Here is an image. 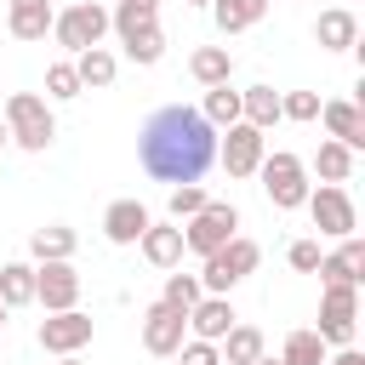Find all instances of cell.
Wrapping results in <instances>:
<instances>
[{
    "label": "cell",
    "instance_id": "obj_1",
    "mask_svg": "<svg viewBox=\"0 0 365 365\" xmlns=\"http://www.w3.org/2000/svg\"><path fill=\"white\" fill-rule=\"evenodd\" d=\"M137 160H143V171H148L154 182H171V188L200 182V177L217 165V131L205 125L200 108L165 103V108H154L148 125L137 131Z\"/></svg>",
    "mask_w": 365,
    "mask_h": 365
},
{
    "label": "cell",
    "instance_id": "obj_2",
    "mask_svg": "<svg viewBox=\"0 0 365 365\" xmlns=\"http://www.w3.org/2000/svg\"><path fill=\"white\" fill-rule=\"evenodd\" d=\"M0 120H6L11 143L29 148V154H46L51 137H57V114H51V103H46L40 91H11L6 108H0Z\"/></svg>",
    "mask_w": 365,
    "mask_h": 365
},
{
    "label": "cell",
    "instance_id": "obj_3",
    "mask_svg": "<svg viewBox=\"0 0 365 365\" xmlns=\"http://www.w3.org/2000/svg\"><path fill=\"white\" fill-rule=\"evenodd\" d=\"M257 177H262V194H268L274 211H302V200H308V188H314V182H308V165H302L291 148L262 154Z\"/></svg>",
    "mask_w": 365,
    "mask_h": 365
},
{
    "label": "cell",
    "instance_id": "obj_4",
    "mask_svg": "<svg viewBox=\"0 0 365 365\" xmlns=\"http://www.w3.org/2000/svg\"><path fill=\"white\" fill-rule=\"evenodd\" d=\"M257 262H262V245L245 240V234H234L222 251L205 257V268H200V291H205V297H228L245 274H257Z\"/></svg>",
    "mask_w": 365,
    "mask_h": 365
},
{
    "label": "cell",
    "instance_id": "obj_5",
    "mask_svg": "<svg viewBox=\"0 0 365 365\" xmlns=\"http://www.w3.org/2000/svg\"><path fill=\"white\" fill-rule=\"evenodd\" d=\"M103 34H108V6L103 0H74V6H63L57 17H51V40L63 46V51H91V46H103Z\"/></svg>",
    "mask_w": 365,
    "mask_h": 365
},
{
    "label": "cell",
    "instance_id": "obj_6",
    "mask_svg": "<svg viewBox=\"0 0 365 365\" xmlns=\"http://www.w3.org/2000/svg\"><path fill=\"white\" fill-rule=\"evenodd\" d=\"M234 234H240V211H234L228 200H211L205 211H194V217L182 222V251L205 262V257H211V251H222Z\"/></svg>",
    "mask_w": 365,
    "mask_h": 365
},
{
    "label": "cell",
    "instance_id": "obj_7",
    "mask_svg": "<svg viewBox=\"0 0 365 365\" xmlns=\"http://www.w3.org/2000/svg\"><path fill=\"white\" fill-rule=\"evenodd\" d=\"M354 325H359V291L354 285H325L319 291V325H314V336L325 348H354Z\"/></svg>",
    "mask_w": 365,
    "mask_h": 365
},
{
    "label": "cell",
    "instance_id": "obj_8",
    "mask_svg": "<svg viewBox=\"0 0 365 365\" xmlns=\"http://www.w3.org/2000/svg\"><path fill=\"white\" fill-rule=\"evenodd\" d=\"M302 211L314 217V228H319L325 240H348V234L359 228V211H354V194H348V188H336V182H319V188H308V200H302Z\"/></svg>",
    "mask_w": 365,
    "mask_h": 365
},
{
    "label": "cell",
    "instance_id": "obj_9",
    "mask_svg": "<svg viewBox=\"0 0 365 365\" xmlns=\"http://www.w3.org/2000/svg\"><path fill=\"white\" fill-rule=\"evenodd\" d=\"M262 154H268V137L257 131V125H228V131H217V165L228 171V177H257V165H262Z\"/></svg>",
    "mask_w": 365,
    "mask_h": 365
},
{
    "label": "cell",
    "instance_id": "obj_10",
    "mask_svg": "<svg viewBox=\"0 0 365 365\" xmlns=\"http://www.w3.org/2000/svg\"><path fill=\"white\" fill-rule=\"evenodd\" d=\"M34 302L46 314L80 308V274H74V262H34Z\"/></svg>",
    "mask_w": 365,
    "mask_h": 365
},
{
    "label": "cell",
    "instance_id": "obj_11",
    "mask_svg": "<svg viewBox=\"0 0 365 365\" xmlns=\"http://www.w3.org/2000/svg\"><path fill=\"white\" fill-rule=\"evenodd\" d=\"M182 342H188V319H182L177 308H165V302H148V308H143V348H148L154 359H171Z\"/></svg>",
    "mask_w": 365,
    "mask_h": 365
},
{
    "label": "cell",
    "instance_id": "obj_12",
    "mask_svg": "<svg viewBox=\"0 0 365 365\" xmlns=\"http://www.w3.org/2000/svg\"><path fill=\"white\" fill-rule=\"evenodd\" d=\"M91 342V314H80V308H68V314H46L40 319V348L46 354H80Z\"/></svg>",
    "mask_w": 365,
    "mask_h": 365
},
{
    "label": "cell",
    "instance_id": "obj_13",
    "mask_svg": "<svg viewBox=\"0 0 365 365\" xmlns=\"http://www.w3.org/2000/svg\"><path fill=\"white\" fill-rule=\"evenodd\" d=\"M182 319H188V336H194V342H222V336L240 325V314H234L228 297H200Z\"/></svg>",
    "mask_w": 365,
    "mask_h": 365
},
{
    "label": "cell",
    "instance_id": "obj_14",
    "mask_svg": "<svg viewBox=\"0 0 365 365\" xmlns=\"http://www.w3.org/2000/svg\"><path fill=\"white\" fill-rule=\"evenodd\" d=\"M314 274H319L325 285H354V291H359V279H365V240H359V234H348L336 251H325V257H319V268H314Z\"/></svg>",
    "mask_w": 365,
    "mask_h": 365
},
{
    "label": "cell",
    "instance_id": "obj_15",
    "mask_svg": "<svg viewBox=\"0 0 365 365\" xmlns=\"http://www.w3.org/2000/svg\"><path fill=\"white\" fill-rule=\"evenodd\" d=\"M137 251H143V262L148 268H182V222H148L143 228V240H137Z\"/></svg>",
    "mask_w": 365,
    "mask_h": 365
},
{
    "label": "cell",
    "instance_id": "obj_16",
    "mask_svg": "<svg viewBox=\"0 0 365 365\" xmlns=\"http://www.w3.org/2000/svg\"><path fill=\"white\" fill-rule=\"evenodd\" d=\"M319 125L331 131V143H342V148H365V114H359V103H348V97H336V103H319Z\"/></svg>",
    "mask_w": 365,
    "mask_h": 365
},
{
    "label": "cell",
    "instance_id": "obj_17",
    "mask_svg": "<svg viewBox=\"0 0 365 365\" xmlns=\"http://www.w3.org/2000/svg\"><path fill=\"white\" fill-rule=\"evenodd\" d=\"M148 222H154V217H148L143 200H114V205L103 211V240H108V245H137Z\"/></svg>",
    "mask_w": 365,
    "mask_h": 365
},
{
    "label": "cell",
    "instance_id": "obj_18",
    "mask_svg": "<svg viewBox=\"0 0 365 365\" xmlns=\"http://www.w3.org/2000/svg\"><path fill=\"white\" fill-rule=\"evenodd\" d=\"M51 17H57V6H51V0H11V6H6V34L34 46V40H46V34H51Z\"/></svg>",
    "mask_w": 365,
    "mask_h": 365
},
{
    "label": "cell",
    "instance_id": "obj_19",
    "mask_svg": "<svg viewBox=\"0 0 365 365\" xmlns=\"http://www.w3.org/2000/svg\"><path fill=\"white\" fill-rule=\"evenodd\" d=\"M314 40H319L325 51H354V46H359V17H354L348 6H331V11H319Z\"/></svg>",
    "mask_w": 365,
    "mask_h": 365
},
{
    "label": "cell",
    "instance_id": "obj_20",
    "mask_svg": "<svg viewBox=\"0 0 365 365\" xmlns=\"http://www.w3.org/2000/svg\"><path fill=\"white\" fill-rule=\"evenodd\" d=\"M74 245H80V234L68 222H46V228L29 234V257L34 262H74Z\"/></svg>",
    "mask_w": 365,
    "mask_h": 365
},
{
    "label": "cell",
    "instance_id": "obj_21",
    "mask_svg": "<svg viewBox=\"0 0 365 365\" xmlns=\"http://www.w3.org/2000/svg\"><path fill=\"white\" fill-rule=\"evenodd\" d=\"M74 63V74H80V91H103V86H114V74H120V57L108 51V46H91V51H80V57H68Z\"/></svg>",
    "mask_w": 365,
    "mask_h": 365
},
{
    "label": "cell",
    "instance_id": "obj_22",
    "mask_svg": "<svg viewBox=\"0 0 365 365\" xmlns=\"http://www.w3.org/2000/svg\"><path fill=\"white\" fill-rule=\"evenodd\" d=\"M188 74H194L205 91H211V86H228V80H234V51H228V46H200V51L188 57Z\"/></svg>",
    "mask_w": 365,
    "mask_h": 365
},
{
    "label": "cell",
    "instance_id": "obj_23",
    "mask_svg": "<svg viewBox=\"0 0 365 365\" xmlns=\"http://www.w3.org/2000/svg\"><path fill=\"white\" fill-rule=\"evenodd\" d=\"M217 354H222V365H257V359L268 354V336H262L257 325H234V331L217 342Z\"/></svg>",
    "mask_w": 365,
    "mask_h": 365
},
{
    "label": "cell",
    "instance_id": "obj_24",
    "mask_svg": "<svg viewBox=\"0 0 365 365\" xmlns=\"http://www.w3.org/2000/svg\"><path fill=\"white\" fill-rule=\"evenodd\" d=\"M211 17H217L222 34H245L268 17V0H211Z\"/></svg>",
    "mask_w": 365,
    "mask_h": 365
},
{
    "label": "cell",
    "instance_id": "obj_25",
    "mask_svg": "<svg viewBox=\"0 0 365 365\" xmlns=\"http://www.w3.org/2000/svg\"><path fill=\"white\" fill-rule=\"evenodd\" d=\"M0 302H6V314L11 308H29L34 302V262H0Z\"/></svg>",
    "mask_w": 365,
    "mask_h": 365
},
{
    "label": "cell",
    "instance_id": "obj_26",
    "mask_svg": "<svg viewBox=\"0 0 365 365\" xmlns=\"http://www.w3.org/2000/svg\"><path fill=\"white\" fill-rule=\"evenodd\" d=\"M120 46H125V57H131L137 68H154V63L165 57V29H160V23H143V29L120 34Z\"/></svg>",
    "mask_w": 365,
    "mask_h": 365
},
{
    "label": "cell",
    "instance_id": "obj_27",
    "mask_svg": "<svg viewBox=\"0 0 365 365\" xmlns=\"http://www.w3.org/2000/svg\"><path fill=\"white\" fill-rule=\"evenodd\" d=\"M240 120L257 125V131H268V125L279 120V91H274V86H245V91H240Z\"/></svg>",
    "mask_w": 365,
    "mask_h": 365
},
{
    "label": "cell",
    "instance_id": "obj_28",
    "mask_svg": "<svg viewBox=\"0 0 365 365\" xmlns=\"http://www.w3.org/2000/svg\"><path fill=\"white\" fill-rule=\"evenodd\" d=\"M308 165L319 171V182H336V188H342V182L354 177V148H342V143H331V137H325V143L314 148V160H308Z\"/></svg>",
    "mask_w": 365,
    "mask_h": 365
},
{
    "label": "cell",
    "instance_id": "obj_29",
    "mask_svg": "<svg viewBox=\"0 0 365 365\" xmlns=\"http://www.w3.org/2000/svg\"><path fill=\"white\" fill-rule=\"evenodd\" d=\"M200 114H205V125H211V131L240 125V91H234V86H211V91H205V103H200Z\"/></svg>",
    "mask_w": 365,
    "mask_h": 365
},
{
    "label": "cell",
    "instance_id": "obj_30",
    "mask_svg": "<svg viewBox=\"0 0 365 365\" xmlns=\"http://www.w3.org/2000/svg\"><path fill=\"white\" fill-rule=\"evenodd\" d=\"M143 23H160V0H114L108 6V29L114 34H131Z\"/></svg>",
    "mask_w": 365,
    "mask_h": 365
},
{
    "label": "cell",
    "instance_id": "obj_31",
    "mask_svg": "<svg viewBox=\"0 0 365 365\" xmlns=\"http://www.w3.org/2000/svg\"><path fill=\"white\" fill-rule=\"evenodd\" d=\"M325 359H331V348L314 331H291L285 348H279V365H325Z\"/></svg>",
    "mask_w": 365,
    "mask_h": 365
},
{
    "label": "cell",
    "instance_id": "obj_32",
    "mask_svg": "<svg viewBox=\"0 0 365 365\" xmlns=\"http://www.w3.org/2000/svg\"><path fill=\"white\" fill-rule=\"evenodd\" d=\"M200 297H205V291H200V274H182V268H171V274H165V291H160V302H165V308L188 314Z\"/></svg>",
    "mask_w": 365,
    "mask_h": 365
},
{
    "label": "cell",
    "instance_id": "obj_33",
    "mask_svg": "<svg viewBox=\"0 0 365 365\" xmlns=\"http://www.w3.org/2000/svg\"><path fill=\"white\" fill-rule=\"evenodd\" d=\"M46 97H51V103H74V97H80L74 63H51V68H46Z\"/></svg>",
    "mask_w": 365,
    "mask_h": 365
},
{
    "label": "cell",
    "instance_id": "obj_34",
    "mask_svg": "<svg viewBox=\"0 0 365 365\" xmlns=\"http://www.w3.org/2000/svg\"><path fill=\"white\" fill-rule=\"evenodd\" d=\"M205 205H211L205 182H182V188H171V222H188V217L205 211Z\"/></svg>",
    "mask_w": 365,
    "mask_h": 365
},
{
    "label": "cell",
    "instance_id": "obj_35",
    "mask_svg": "<svg viewBox=\"0 0 365 365\" xmlns=\"http://www.w3.org/2000/svg\"><path fill=\"white\" fill-rule=\"evenodd\" d=\"M279 120H319V91H279Z\"/></svg>",
    "mask_w": 365,
    "mask_h": 365
},
{
    "label": "cell",
    "instance_id": "obj_36",
    "mask_svg": "<svg viewBox=\"0 0 365 365\" xmlns=\"http://www.w3.org/2000/svg\"><path fill=\"white\" fill-rule=\"evenodd\" d=\"M319 257H325V251H319V240H291V245H285V262H291L297 274H314V268H319Z\"/></svg>",
    "mask_w": 365,
    "mask_h": 365
},
{
    "label": "cell",
    "instance_id": "obj_37",
    "mask_svg": "<svg viewBox=\"0 0 365 365\" xmlns=\"http://www.w3.org/2000/svg\"><path fill=\"white\" fill-rule=\"evenodd\" d=\"M177 359H182V365H222V354H217V342H194V336H188V342L177 348Z\"/></svg>",
    "mask_w": 365,
    "mask_h": 365
},
{
    "label": "cell",
    "instance_id": "obj_38",
    "mask_svg": "<svg viewBox=\"0 0 365 365\" xmlns=\"http://www.w3.org/2000/svg\"><path fill=\"white\" fill-rule=\"evenodd\" d=\"M325 365H365V354H359V348H336Z\"/></svg>",
    "mask_w": 365,
    "mask_h": 365
},
{
    "label": "cell",
    "instance_id": "obj_39",
    "mask_svg": "<svg viewBox=\"0 0 365 365\" xmlns=\"http://www.w3.org/2000/svg\"><path fill=\"white\" fill-rule=\"evenodd\" d=\"M6 148H11V131H6V120H0V154H6Z\"/></svg>",
    "mask_w": 365,
    "mask_h": 365
},
{
    "label": "cell",
    "instance_id": "obj_40",
    "mask_svg": "<svg viewBox=\"0 0 365 365\" xmlns=\"http://www.w3.org/2000/svg\"><path fill=\"white\" fill-rule=\"evenodd\" d=\"M57 365H86V359H80V354H63V359H57Z\"/></svg>",
    "mask_w": 365,
    "mask_h": 365
},
{
    "label": "cell",
    "instance_id": "obj_41",
    "mask_svg": "<svg viewBox=\"0 0 365 365\" xmlns=\"http://www.w3.org/2000/svg\"><path fill=\"white\" fill-rule=\"evenodd\" d=\"M257 365H279V359H268V354H262V359H257Z\"/></svg>",
    "mask_w": 365,
    "mask_h": 365
},
{
    "label": "cell",
    "instance_id": "obj_42",
    "mask_svg": "<svg viewBox=\"0 0 365 365\" xmlns=\"http://www.w3.org/2000/svg\"><path fill=\"white\" fill-rule=\"evenodd\" d=\"M188 6H211V0H188Z\"/></svg>",
    "mask_w": 365,
    "mask_h": 365
},
{
    "label": "cell",
    "instance_id": "obj_43",
    "mask_svg": "<svg viewBox=\"0 0 365 365\" xmlns=\"http://www.w3.org/2000/svg\"><path fill=\"white\" fill-rule=\"evenodd\" d=\"M0 325H6V302H0Z\"/></svg>",
    "mask_w": 365,
    "mask_h": 365
}]
</instances>
